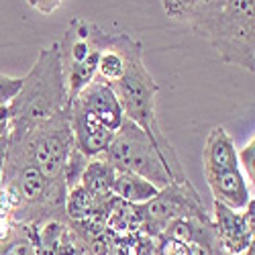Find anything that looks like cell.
I'll return each instance as SVG.
<instances>
[{"mask_svg":"<svg viewBox=\"0 0 255 255\" xmlns=\"http://www.w3.org/2000/svg\"><path fill=\"white\" fill-rule=\"evenodd\" d=\"M184 23L225 63L255 72V0H200Z\"/></svg>","mask_w":255,"mask_h":255,"instance_id":"6da1fadb","label":"cell"},{"mask_svg":"<svg viewBox=\"0 0 255 255\" xmlns=\"http://www.w3.org/2000/svg\"><path fill=\"white\" fill-rule=\"evenodd\" d=\"M8 109L10 129L6 135L10 139L23 137L37 125L70 109V94L61 72L57 43L39 51V57L23 78L16 96L8 102Z\"/></svg>","mask_w":255,"mask_h":255,"instance_id":"7a4b0ae2","label":"cell"},{"mask_svg":"<svg viewBox=\"0 0 255 255\" xmlns=\"http://www.w3.org/2000/svg\"><path fill=\"white\" fill-rule=\"evenodd\" d=\"M113 90L117 92V98L123 106L125 119H129L131 123L139 125L141 129L151 137L155 149L167 169L172 182H182L186 180V172L182 167L180 155L176 153L174 145L169 143V139L163 135L161 127L157 123V113H155V98L159 92L157 82L147 70L143 61V51L133 55L129 61V66L123 72V76L111 84Z\"/></svg>","mask_w":255,"mask_h":255,"instance_id":"3957f363","label":"cell"},{"mask_svg":"<svg viewBox=\"0 0 255 255\" xmlns=\"http://www.w3.org/2000/svg\"><path fill=\"white\" fill-rule=\"evenodd\" d=\"M111 33L98 27L96 23L76 16L57 41V51L61 61V72L66 80L70 100L78 96L96 76V66L102 49L109 45Z\"/></svg>","mask_w":255,"mask_h":255,"instance_id":"277c9868","label":"cell"},{"mask_svg":"<svg viewBox=\"0 0 255 255\" xmlns=\"http://www.w3.org/2000/svg\"><path fill=\"white\" fill-rule=\"evenodd\" d=\"M102 157L109 159L117 169L139 174L157 188H163L172 182L151 137L129 119H125L115 131Z\"/></svg>","mask_w":255,"mask_h":255,"instance_id":"5b68a950","label":"cell"},{"mask_svg":"<svg viewBox=\"0 0 255 255\" xmlns=\"http://www.w3.org/2000/svg\"><path fill=\"white\" fill-rule=\"evenodd\" d=\"M139 210L141 229L149 237L163 235L165 227L176 219L210 215V210L202 202V196L188 178L182 182H169L167 186L159 188V192L151 200L139 204Z\"/></svg>","mask_w":255,"mask_h":255,"instance_id":"8992f818","label":"cell"},{"mask_svg":"<svg viewBox=\"0 0 255 255\" xmlns=\"http://www.w3.org/2000/svg\"><path fill=\"white\" fill-rule=\"evenodd\" d=\"M212 221L223 251L243 255V251L255 241V200L251 198L243 210H233L212 200Z\"/></svg>","mask_w":255,"mask_h":255,"instance_id":"52a82bcc","label":"cell"},{"mask_svg":"<svg viewBox=\"0 0 255 255\" xmlns=\"http://www.w3.org/2000/svg\"><path fill=\"white\" fill-rule=\"evenodd\" d=\"M70 127L74 135V145L86 157L104 155L115 131L102 125L90 111H86L80 102L70 100Z\"/></svg>","mask_w":255,"mask_h":255,"instance_id":"ba28073f","label":"cell"},{"mask_svg":"<svg viewBox=\"0 0 255 255\" xmlns=\"http://www.w3.org/2000/svg\"><path fill=\"white\" fill-rule=\"evenodd\" d=\"M72 100L80 102L84 109L90 111L102 125H106L111 131H117L125 121L123 106L117 98V92L113 90L111 84H106L98 78H94L86 88Z\"/></svg>","mask_w":255,"mask_h":255,"instance_id":"9c48e42d","label":"cell"},{"mask_svg":"<svg viewBox=\"0 0 255 255\" xmlns=\"http://www.w3.org/2000/svg\"><path fill=\"white\" fill-rule=\"evenodd\" d=\"M202 163H204V178L239 167L235 141L227 133L225 127H215L206 135V141L202 147Z\"/></svg>","mask_w":255,"mask_h":255,"instance_id":"30bf717a","label":"cell"},{"mask_svg":"<svg viewBox=\"0 0 255 255\" xmlns=\"http://www.w3.org/2000/svg\"><path fill=\"white\" fill-rule=\"evenodd\" d=\"M212 200H217L233 210H243L253 198V188L247 184L241 167H233L229 172L206 178Z\"/></svg>","mask_w":255,"mask_h":255,"instance_id":"8fae6325","label":"cell"},{"mask_svg":"<svg viewBox=\"0 0 255 255\" xmlns=\"http://www.w3.org/2000/svg\"><path fill=\"white\" fill-rule=\"evenodd\" d=\"M35 227L14 223L8 215L0 212V255H37Z\"/></svg>","mask_w":255,"mask_h":255,"instance_id":"7c38bea8","label":"cell"},{"mask_svg":"<svg viewBox=\"0 0 255 255\" xmlns=\"http://www.w3.org/2000/svg\"><path fill=\"white\" fill-rule=\"evenodd\" d=\"M113 196L98 198V196L90 194L82 184H78V186L68 190L66 215L70 221H82V219H90V217H104L106 219V210H109Z\"/></svg>","mask_w":255,"mask_h":255,"instance_id":"4fadbf2b","label":"cell"},{"mask_svg":"<svg viewBox=\"0 0 255 255\" xmlns=\"http://www.w3.org/2000/svg\"><path fill=\"white\" fill-rule=\"evenodd\" d=\"M159 192V188L145 180L139 174L127 172V169H117L115 180H113V194L125 202L131 204H145Z\"/></svg>","mask_w":255,"mask_h":255,"instance_id":"5bb4252c","label":"cell"},{"mask_svg":"<svg viewBox=\"0 0 255 255\" xmlns=\"http://www.w3.org/2000/svg\"><path fill=\"white\" fill-rule=\"evenodd\" d=\"M104 225L113 235H131V233H143L141 229V210L139 204L125 202L113 196L109 210H106Z\"/></svg>","mask_w":255,"mask_h":255,"instance_id":"9a60e30c","label":"cell"},{"mask_svg":"<svg viewBox=\"0 0 255 255\" xmlns=\"http://www.w3.org/2000/svg\"><path fill=\"white\" fill-rule=\"evenodd\" d=\"M117 174V167L106 159V157H90L88 165L84 169L80 178V184L88 190L90 194L98 198H109L113 196V180Z\"/></svg>","mask_w":255,"mask_h":255,"instance_id":"2e32d148","label":"cell"},{"mask_svg":"<svg viewBox=\"0 0 255 255\" xmlns=\"http://www.w3.org/2000/svg\"><path fill=\"white\" fill-rule=\"evenodd\" d=\"M109 255H153V237L145 233L115 235Z\"/></svg>","mask_w":255,"mask_h":255,"instance_id":"e0dca14e","label":"cell"},{"mask_svg":"<svg viewBox=\"0 0 255 255\" xmlns=\"http://www.w3.org/2000/svg\"><path fill=\"white\" fill-rule=\"evenodd\" d=\"M88 159H90V157L84 155L76 145L72 147L70 157H68V161H66V169H63V182H66V188H68V190L80 184V178H82L84 169H86V165H88Z\"/></svg>","mask_w":255,"mask_h":255,"instance_id":"ac0fdd59","label":"cell"},{"mask_svg":"<svg viewBox=\"0 0 255 255\" xmlns=\"http://www.w3.org/2000/svg\"><path fill=\"white\" fill-rule=\"evenodd\" d=\"M153 255H192L190 245L167 235L153 237Z\"/></svg>","mask_w":255,"mask_h":255,"instance_id":"d6986e66","label":"cell"},{"mask_svg":"<svg viewBox=\"0 0 255 255\" xmlns=\"http://www.w3.org/2000/svg\"><path fill=\"white\" fill-rule=\"evenodd\" d=\"M237 161L247 184L253 188L255 186V139H251L241 151H237Z\"/></svg>","mask_w":255,"mask_h":255,"instance_id":"ffe728a7","label":"cell"},{"mask_svg":"<svg viewBox=\"0 0 255 255\" xmlns=\"http://www.w3.org/2000/svg\"><path fill=\"white\" fill-rule=\"evenodd\" d=\"M200 0H161L163 12L174 18V20H184V16L190 12V8L196 6Z\"/></svg>","mask_w":255,"mask_h":255,"instance_id":"44dd1931","label":"cell"},{"mask_svg":"<svg viewBox=\"0 0 255 255\" xmlns=\"http://www.w3.org/2000/svg\"><path fill=\"white\" fill-rule=\"evenodd\" d=\"M23 78H12L6 74H0V106H6L18 92Z\"/></svg>","mask_w":255,"mask_h":255,"instance_id":"7402d4cb","label":"cell"},{"mask_svg":"<svg viewBox=\"0 0 255 255\" xmlns=\"http://www.w3.org/2000/svg\"><path fill=\"white\" fill-rule=\"evenodd\" d=\"M63 0H27V4L39 10L41 14H51L61 6Z\"/></svg>","mask_w":255,"mask_h":255,"instance_id":"603a6c76","label":"cell"},{"mask_svg":"<svg viewBox=\"0 0 255 255\" xmlns=\"http://www.w3.org/2000/svg\"><path fill=\"white\" fill-rule=\"evenodd\" d=\"M10 129V109L6 106H0V137H4Z\"/></svg>","mask_w":255,"mask_h":255,"instance_id":"cb8c5ba5","label":"cell"},{"mask_svg":"<svg viewBox=\"0 0 255 255\" xmlns=\"http://www.w3.org/2000/svg\"><path fill=\"white\" fill-rule=\"evenodd\" d=\"M6 145H8V139H6V135H4V137H0V186H2L4 161H6Z\"/></svg>","mask_w":255,"mask_h":255,"instance_id":"d4e9b609","label":"cell"},{"mask_svg":"<svg viewBox=\"0 0 255 255\" xmlns=\"http://www.w3.org/2000/svg\"><path fill=\"white\" fill-rule=\"evenodd\" d=\"M221 255H233V253H227V251H223V253H221Z\"/></svg>","mask_w":255,"mask_h":255,"instance_id":"484cf974","label":"cell"}]
</instances>
